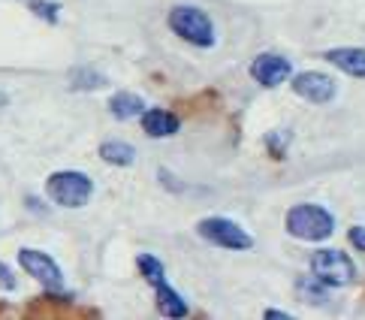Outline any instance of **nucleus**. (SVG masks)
Returning a JSON list of instances; mask_svg holds the SVG:
<instances>
[{
  "label": "nucleus",
  "instance_id": "obj_3",
  "mask_svg": "<svg viewBox=\"0 0 365 320\" xmlns=\"http://www.w3.org/2000/svg\"><path fill=\"white\" fill-rule=\"evenodd\" d=\"M46 194L51 202H58L63 209H79L91 200V194H94V182H91L85 172L63 170L46 182Z\"/></svg>",
  "mask_w": 365,
  "mask_h": 320
},
{
  "label": "nucleus",
  "instance_id": "obj_8",
  "mask_svg": "<svg viewBox=\"0 0 365 320\" xmlns=\"http://www.w3.org/2000/svg\"><path fill=\"white\" fill-rule=\"evenodd\" d=\"M293 91L308 100V103H332V97H335V82L329 79L326 73H299L293 76Z\"/></svg>",
  "mask_w": 365,
  "mask_h": 320
},
{
  "label": "nucleus",
  "instance_id": "obj_9",
  "mask_svg": "<svg viewBox=\"0 0 365 320\" xmlns=\"http://www.w3.org/2000/svg\"><path fill=\"white\" fill-rule=\"evenodd\" d=\"M326 61L338 67L347 76H356V79H365V48H356V46H341V48H329L323 55Z\"/></svg>",
  "mask_w": 365,
  "mask_h": 320
},
{
  "label": "nucleus",
  "instance_id": "obj_18",
  "mask_svg": "<svg viewBox=\"0 0 365 320\" xmlns=\"http://www.w3.org/2000/svg\"><path fill=\"white\" fill-rule=\"evenodd\" d=\"M347 239H350V245H354L356 251H365V227H350Z\"/></svg>",
  "mask_w": 365,
  "mask_h": 320
},
{
  "label": "nucleus",
  "instance_id": "obj_15",
  "mask_svg": "<svg viewBox=\"0 0 365 320\" xmlns=\"http://www.w3.org/2000/svg\"><path fill=\"white\" fill-rule=\"evenodd\" d=\"M136 266H139V272H142V278L145 281H151V284H163V263L154 257V254H142V257L136 260Z\"/></svg>",
  "mask_w": 365,
  "mask_h": 320
},
{
  "label": "nucleus",
  "instance_id": "obj_1",
  "mask_svg": "<svg viewBox=\"0 0 365 320\" xmlns=\"http://www.w3.org/2000/svg\"><path fill=\"white\" fill-rule=\"evenodd\" d=\"M287 233L302 239V242H323L332 236L335 229V217L332 212H326L323 206H314V202H302V206H293L287 212Z\"/></svg>",
  "mask_w": 365,
  "mask_h": 320
},
{
  "label": "nucleus",
  "instance_id": "obj_14",
  "mask_svg": "<svg viewBox=\"0 0 365 320\" xmlns=\"http://www.w3.org/2000/svg\"><path fill=\"white\" fill-rule=\"evenodd\" d=\"M296 290L302 293V296H305L308 302H314V305H320V302L329 299V284H323V281H320L314 272H311L308 278H299Z\"/></svg>",
  "mask_w": 365,
  "mask_h": 320
},
{
  "label": "nucleus",
  "instance_id": "obj_2",
  "mask_svg": "<svg viewBox=\"0 0 365 320\" xmlns=\"http://www.w3.org/2000/svg\"><path fill=\"white\" fill-rule=\"evenodd\" d=\"M169 28H173L181 40H187L190 46H200V48H212L215 46V24L212 19L205 16L200 6H173L169 9Z\"/></svg>",
  "mask_w": 365,
  "mask_h": 320
},
{
  "label": "nucleus",
  "instance_id": "obj_20",
  "mask_svg": "<svg viewBox=\"0 0 365 320\" xmlns=\"http://www.w3.org/2000/svg\"><path fill=\"white\" fill-rule=\"evenodd\" d=\"M266 317H290L287 311H266Z\"/></svg>",
  "mask_w": 365,
  "mask_h": 320
},
{
  "label": "nucleus",
  "instance_id": "obj_5",
  "mask_svg": "<svg viewBox=\"0 0 365 320\" xmlns=\"http://www.w3.org/2000/svg\"><path fill=\"white\" fill-rule=\"evenodd\" d=\"M197 229H200L202 239H208L217 248H227V251H247V248H254V239L247 236L236 221H230V217H205V221L197 224Z\"/></svg>",
  "mask_w": 365,
  "mask_h": 320
},
{
  "label": "nucleus",
  "instance_id": "obj_16",
  "mask_svg": "<svg viewBox=\"0 0 365 320\" xmlns=\"http://www.w3.org/2000/svg\"><path fill=\"white\" fill-rule=\"evenodd\" d=\"M100 85H106V79H103L100 73H94V70L82 67V70L73 73V88H100Z\"/></svg>",
  "mask_w": 365,
  "mask_h": 320
},
{
  "label": "nucleus",
  "instance_id": "obj_6",
  "mask_svg": "<svg viewBox=\"0 0 365 320\" xmlns=\"http://www.w3.org/2000/svg\"><path fill=\"white\" fill-rule=\"evenodd\" d=\"M19 263L28 275H34L40 284L46 287H61V266L48 257L46 251H36V248H21L19 251Z\"/></svg>",
  "mask_w": 365,
  "mask_h": 320
},
{
  "label": "nucleus",
  "instance_id": "obj_13",
  "mask_svg": "<svg viewBox=\"0 0 365 320\" xmlns=\"http://www.w3.org/2000/svg\"><path fill=\"white\" fill-rule=\"evenodd\" d=\"M100 158L106 163H112V166H130L136 160V148L127 145V143H118V139H112V143L100 145Z\"/></svg>",
  "mask_w": 365,
  "mask_h": 320
},
{
  "label": "nucleus",
  "instance_id": "obj_12",
  "mask_svg": "<svg viewBox=\"0 0 365 320\" xmlns=\"http://www.w3.org/2000/svg\"><path fill=\"white\" fill-rule=\"evenodd\" d=\"M154 302H158V311L160 314H166V317H185L187 314V305H185V299L178 296V293L173 290L163 281V284H154Z\"/></svg>",
  "mask_w": 365,
  "mask_h": 320
},
{
  "label": "nucleus",
  "instance_id": "obj_4",
  "mask_svg": "<svg viewBox=\"0 0 365 320\" xmlns=\"http://www.w3.org/2000/svg\"><path fill=\"white\" fill-rule=\"evenodd\" d=\"M311 272H314L323 284L329 287H344L356 278V266L338 248H320L311 254Z\"/></svg>",
  "mask_w": 365,
  "mask_h": 320
},
{
  "label": "nucleus",
  "instance_id": "obj_11",
  "mask_svg": "<svg viewBox=\"0 0 365 320\" xmlns=\"http://www.w3.org/2000/svg\"><path fill=\"white\" fill-rule=\"evenodd\" d=\"M109 112L115 115L118 121H130V118H142L145 112V100L133 91H118L112 100H109Z\"/></svg>",
  "mask_w": 365,
  "mask_h": 320
},
{
  "label": "nucleus",
  "instance_id": "obj_7",
  "mask_svg": "<svg viewBox=\"0 0 365 320\" xmlns=\"http://www.w3.org/2000/svg\"><path fill=\"white\" fill-rule=\"evenodd\" d=\"M251 76H254V82H259L263 88H278L281 82H287L293 76V63L281 58V55H257L254 63H251Z\"/></svg>",
  "mask_w": 365,
  "mask_h": 320
},
{
  "label": "nucleus",
  "instance_id": "obj_17",
  "mask_svg": "<svg viewBox=\"0 0 365 320\" xmlns=\"http://www.w3.org/2000/svg\"><path fill=\"white\" fill-rule=\"evenodd\" d=\"M34 16H40V19H46V21H51L55 24L58 21V4H48V0H31V6H28Z\"/></svg>",
  "mask_w": 365,
  "mask_h": 320
},
{
  "label": "nucleus",
  "instance_id": "obj_19",
  "mask_svg": "<svg viewBox=\"0 0 365 320\" xmlns=\"http://www.w3.org/2000/svg\"><path fill=\"white\" fill-rule=\"evenodd\" d=\"M0 287H4V290H12V287H16V278H12V272H9V266H6V263H0Z\"/></svg>",
  "mask_w": 365,
  "mask_h": 320
},
{
  "label": "nucleus",
  "instance_id": "obj_10",
  "mask_svg": "<svg viewBox=\"0 0 365 320\" xmlns=\"http://www.w3.org/2000/svg\"><path fill=\"white\" fill-rule=\"evenodd\" d=\"M142 130L148 136H158V139L173 136L178 130V118L166 109H145L142 112Z\"/></svg>",
  "mask_w": 365,
  "mask_h": 320
}]
</instances>
